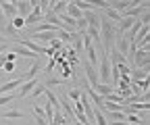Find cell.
Returning <instances> with one entry per match:
<instances>
[{
  "instance_id": "1",
  "label": "cell",
  "mask_w": 150,
  "mask_h": 125,
  "mask_svg": "<svg viewBox=\"0 0 150 125\" xmlns=\"http://www.w3.org/2000/svg\"><path fill=\"white\" fill-rule=\"evenodd\" d=\"M100 42H102L104 52H108L115 46V27H112V23L102 15H100Z\"/></svg>"
},
{
  "instance_id": "2",
  "label": "cell",
  "mask_w": 150,
  "mask_h": 125,
  "mask_svg": "<svg viewBox=\"0 0 150 125\" xmlns=\"http://www.w3.org/2000/svg\"><path fill=\"white\" fill-rule=\"evenodd\" d=\"M98 81H100V83H106V85H108V81H110V63H108V54H106V52H102V56H100Z\"/></svg>"
},
{
  "instance_id": "3",
  "label": "cell",
  "mask_w": 150,
  "mask_h": 125,
  "mask_svg": "<svg viewBox=\"0 0 150 125\" xmlns=\"http://www.w3.org/2000/svg\"><path fill=\"white\" fill-rule=\"evenodd\" d=\"M83 71H86V79H88V83H90V90H96L98 88V69L96 67H92L88 61H83Z\"/></svg>"
},
{
  "instance_id": "4",
  "label": "cell",
  "mask_w": 150,
  "mask_h": 125,
  "mask_svg": "<svg viewBox=\"0 0 150 125\" xmlns=\"http://www.w3.org/2000/svg\"><path fill=\"white\" fill-rule=\"evenodd\" d=\"M38 83H40V79H38V77H31V79L23 81V83H21V88H19V92H17V96H21V98H23V96L31 94V90H33Z\"/></svg>"
},
{
  "instance_id": "5",
  "label": "cell",
  "mask_w": 150,
  "mask_h": 125,
  "mask_svg": "<svg viewBox=\"0 0 150 125\" xmlns=\"http://www.w3.org/2000/svg\"><path fill=\"white\" fill-rule=\"evenodd\" d=\"M59 98V102H61V106L65 109V113H67V117H69V121H75V109H73V102L67 98V94L65 96H56Z\"/></svg>"
},
{
  "instance_id": "6",
  "label": "cell",
  "mask_w": 150,
  "mask_h": 125,
  "mask_svg": "<svg viewBox=\"0 0 150 125\" xmlns=\"http://www.w3.org/2000/svg\"><path fill=\"white\" fill-rule=\"evenodd\" d=\"M15 8H17V15L21 17V19H25V17L31 13V4L27 0H15Z\"/></svg>"
},
{
  "instance_id": "7",
  "label": "cell",
  "mask_w": 150,
  "mask_h": 125,
  "mask_svg": "<svg viewBox=\"0 0 150 125\" xmlns=\"http://www.w3.org/2000/svg\"><path fill=\"white\" fill-rule=\"evenodd\" d=\"M115 50L119 52L121 56H125V61H127V54H129V42H127L125 35H119V38H117V46H115Z\"/></svg>"
},
{
  "instance_id": "8",
  "label": "cell",
  "mask_w": 150,
  "mask_h": 125,
  "mask_svg": "<svg viewBox=\"0 0 150 125\" xmlns=\"http://www.w3.org/2000/svg\"><path fill=\"white\" fill-rule=\"evenodd\" d=\"M83 33H77V31H71V48L75 50V54L77 52H83V38H81Z\"/></svg>"
},
{
  "instance_id": "9",
  "label": "cell",
  "mask_w": 150,
  "mask_h": 125,
  "mask_svg": "<svg viewBox=\"0 0 150 125\" xmlns=\"http://www.w3.org/2000/svg\"><path fill=\"white\" fill-rule=\"evenodd\" d=\"M0 8H2L4 17H19L17 15V8H15V2H8V0H0Z\"/></svg>"
},
{
  "instance_id": "10",
  "label": "cell",
  "mask_w": 150,
  "mask_h": 125,
  "mask_svg": "<svg viewBox=\"0 0 150 125\" xmlns=\"http://www.w3.org/2000/svg\"><path fill=\"white\" fill-rule=\"evenodd\" d=\"M40 71H42V63H40V61H33V65L27 69L25 77H27V79H31V77H38V75H40Z\"/></svg>"
},
{
  "instance_id": "11",
  "label": "cell",
  "mask_w": 150,
  "mask_h": 125,
  "mask_svg": "<svg viewBox=\"0 0 150 125\" xmlns=\"http://www.w3.org/2000/svg\"><path fill=\"white\" fill-rule=\"evenodd\" d=\"M13 48H15V54H21V56H25V59H33V61L40 59L38 54H33L31 50H27V48H23V46H13Z\"/></svg>"
},
{
  "instance_id": "12",
  "label": "cell",
  "mask_w": 150,
  "mask_h": 125,
  "mask_svg": "<svg viewBox=\"0 0 150 125\" xmlns=\"http://www.w3.org/2000/svg\"><path fill=\"white\" fill-rule=\"evenodd\" d=\"M134 21H136V19H129V17H123V19H121V23L117 25V31H119V35H123V33H125V31H127L131 25H134Z\"/></svg>"
},
{
  "instance_id": "13",
  "label": "cell",
  "mask_w": 150,
  "mask_h": 125,
  "mask_svg": "<svg viewBox=\"0 0 150 125\" xmlns=\"http://www.w3.org/2000/svg\"><path fill=\"white\" fill-rule=\"evenodd\" d=\"M69 17H71V19H75V21H77V19H81V11L77 8V6H75L73 2H67V11H65Z\"/></svg>"
},
{
  "instance_id": "14",
  "label": "cell",
  "mask_w": 150,
  "mask_h": 125,
  "mask_svg": "<svg viewBox=\"0 0 150 125\" xmlns=\"http://www.w3.org/2000/svg\"><path fill=\"white\" fill-rule=\"evenodd\" d=\"M94 92H96L98 96H108V94H112V92H115V88H112V85H106V83H98V88H96V90H94Z\"/></svg>"
},
{
  "instance_id": "15",
  "label": "cell",
  "mask_w": 150,
  "mask_h": 125,
  "mask_svg": "<svg viewBox=\"0 0 150 125\" xmlns=\"http://www.w3.org/2000/svg\"><path fill=\"white\" fill-rule=\"evenodd\" d=\"M104 13H106V15H104L106 19H112V21H115L117 25H119V23H121V19H123V17H121V13H117V11H112L110 6H108V8H104Z\"/></svg>"
},
{
  "instance_id": "16",
  "label": "cell",
  "mask_w": 150,
  "mask_h": 125,
  "mask_svg": "<svg viewBox=\"0 0 150 125\" xmlns=\"http://www.w3.org/2000/svg\"><path fill=\"white\" fill-rule=\"evenodd\" d=\"M131 79H148V69H131Z\"/></svg>"
},
{
  "instance_id": "17",
  "label": "cell",
  "mask_w": 150,
  "mask_h": 125,
  "mask_svg": "<svg viewBox=\"0 0 150 125\" xmlns=\"http://www.w3.org/2000/svg\"><path fill=\"white\" fill-rule=\"evenodd\" d=\"M42 83L46 85V90H48V88H52V85H63V83H65V79H59V77H50V75H46V79H44Z\"/></svg>"
},
{
  "instance_id": "18",
  "label": "cell",
  "mask_w": 150,
  "mask_h": 125,
  "mask_svg": "<svg viewBox=\"0 0 150 125\" xmlns=\"http://www.w3.org/2000/svg\"><path fill=\"white\" fill-rule=\"evenodd\" d=\"M2 117H4V119H23L25 113H23V111H19V109H11V111H6Z\"/></svg>"
},
{
  "instance_id": "19",
  "label": "cell",
  "mask_w": 150,
  "mask_h": 125,
  "mask_svg": "<svg viewBox=\"0 0 150 125\" xmlns=\"http://www.w3.org/2000/svg\"><path fill=\"white\" fill-rule=\"evenodd\" d=\"M56 17H59V15H63L65 11H67V2H52V8H50Z\"/></svg>"
},
{
  "instance_id": "20",
  "label": "cell",
  "mask_w": 150,
  "mask_h": 125,
  "mask_svg": "<svg viewBox=\"0 0 150 125\" xmlns=\"http://www.w3.org/2000/svg\"><path fill=\"white\" fill-rule=\"evenodd\" d=\"M44 92H46V85H44V83L40 81V83H38V85L33 88V90H31V98H33V100H35V98H40V96H42Z\"/></svg>"
},
{
  "instance_id": "21",
  "label": "cell",
  "mask_w": 150,
  "mask_h": 125,
  "mask_svg": "<svg viewBox=\"0 0 150 125\" xmlns=\"http://www.w3.org/2000/svg\"><path fill=\"white\" fill-rule=\"evenodd\" d=\"M79 96H81V90H79V88H71V90L67 92V98H71L73 102H77Z\"/></svg>"
},
{
  "instance_id": "22",
  "label": "cell",
  "mask_w": 150,
  "mask_h": 125,
  "mask_svg": "<svg viewBox=\"0 0 150 125\" xmlns=\"http://www.w3.org/2000/svg\"><path fill=\"white\" fill-rule=\"evenodd\" d=\"M11 27L17 31V29H21V27H25V19H21V17H15V19L11 21Z\"/></svg>"
},
{
  "instance_id": "23",
  "label": "cell",
  "mask_w": 150,
  "mask_h": 125,
  "mask_svg": "<svg viewBox=\"0 0 150 125\" xmlns=\"http://www.w3.org/2000/svg\"><path fill=\"white\" fill-rule=\"evenodd\" d=\"M15 100V94L11 92V94H4V96H0V106H6V104H11Z\"/></svg>"
},
{
  "instance_id": "24",
  "label": "cell",
  "mask_w": 150,
  "mask_h": 125,
  "mask_svg": "<svg viewBox=\"0 0 150 125\" xmlns=\"http://www.w3.org/2000/svg\"><path fill=\"white\" fill-rule=\"evenodd\" d=\"M63 46H65V44H63V42H61L59 38H54V40L50 42V46H48V48H52L54 52H59V50H63Z\"/></svg>"
},
{
  "instance_id": "25",
  "label": "cell",
  "mask_w": 150,
  "mask_h": 125,
  "mask_svg": "<svg viewBox=\"0 0 150 125\" xmlns=\"http://www.w3.org/2000/svg\"><path fill=\"white\" fill-rule=\"evenodd\" d=\"M15 69H17V63H4L0 71H4V73H15Z\"/></svg>"
},
{
  "instance_id": "26",
  "label": "cell",
  "mask_w": 150,
  "mask_h": 125,
  "mask_svg": "<svg viewBox=\"0 0 150 125\" xmlns=\"http://www.w3.org/2000/svg\"><path fill=\"white\" fill-rule=\"evenodd\" d=\"M4 27H6V17H4L2 8H0V29H4Z\"/></svg>"
},
{
  "instance_id": "27",
  "label": "cell",
  "mask_w": 150,
  "mask_h": 125,
  "mask_svg": "<svg viewBox=\"0 0 150 125\" xmlns=\"http://www.w3.org/2000/svg\"><path fill=\"white\" fill-rule=\"evenodd\" d=\"M33 123H35V125H48L44 117H35V115H33Z\"/></svg>"
},
{
  "instance_id": "28",
  "label": "cell",
  "mask_w": 150,
  "mask_h": 125,
  "mask_svg": "<svg viewBox=\"0 0 150 125\" xmlns=\"http://www.w3.org/2000/svg\"><path fill=\"white\" fill-rule=\"evenodd\" d=\"M33 115L35 117H44V109L42 106H33Z\"/></svg>"
},
{
  "instance_id": "29",
  "label": "cell",
  "mask_w": 150,
  "mask_h": 125,
  "mask_svg": "<svg viewBox=\"0 0 150 125\" xmlns=\"http://www.w3.org/2000/svg\"><path fill=\"white\" fill-rule=\"evenodd\" d=\"M0 44H11V38H0Z\"/></svg>"
},
{
  "instance_id": "30",
  "label": "cell",
  "mask_w": 150,
  "mask_h": 125,
  "mask_svg": "<svg viewBox=\"0 0 150 125\" xmlns=\"http://www.w3.org/2000/svg\"><path fill=\"white\" fill-rule=\"evenodd\" d=\"M6 46H8V44H0V54H4V50H6Z\"/></svg>"
},
{
  "instance_id": "31",
  "label": "cell",
  "mask_w": 150,
  "mask_h": 125,
  "mask_svg": "<svg viewBox=\"0 0 150 125\" xmlns=\"http://www.w3.org/2000/svg\"><path fill=\"white\" fill-rule=\"evenodd\" d=\"M65 125H67V123H65Z\"/></svg>"
}]
</instances>
